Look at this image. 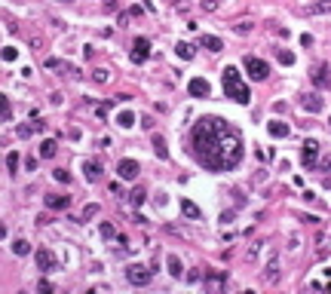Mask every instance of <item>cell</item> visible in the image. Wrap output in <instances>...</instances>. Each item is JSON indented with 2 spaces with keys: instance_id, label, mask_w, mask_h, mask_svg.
<instances>
[{
  "instance_id": "cell-1",
  "label": "cell",
  "mask_w": 331,
  "mask_h": 294,
  "mask_svg": "<svg viewBox=\"0 0 331 294\" xmlns=\"http://www.w3.org/2000/svg\"><path fill=\"white\" fill-rule=\"evenodd\" d=\"M187 147L193 160L209 172H230L243 163V135L221 117H202L193 123Z\"/></svg>"
},
{
  "instance_id": "cell-2",
  "label": "cell",
  "mask_w": 331,
  "mask_h": 294,
  "mask_svg": "<svg viewBox=\"0 0 331 294\" xmlns=\"http://www.w3.org/2000/svg\"><path fill=\"white\" fill-rule=\"evenodd\" d=\"M221 80H224V92H227V98H233L236 105H248V101H252V92H248V86H245V80H243V74H239L233 64H227V67H224Z\"/></svg>"
},
{
  "instance_id": "cell-3",
  "label": "cell",
  "mask_w": 331,
  "mask_h": 294,
  "mask_svg": "<svg viewBox=\"0 0 331 294\" xmlns=\"http://www.w3.org/2000/svg\"><path fill=\"white\" fill-rule=\"evenodd\" d=\"M245 71H248V77H252L255 83H261V80H267V77H270V64L264 59H258V55H248V59H245Z\"/></svg>"
},
{
  "instance_id": "cell-4",
  "label": "cell",
  "mask_w": 331,
  "mask_h": 294,
  "mask_svg": "<svg viewBox=\"0 0 331 294\" xmlns=\"http://www.w3.org/2000/svg\"><path fill=\"white\" fill-rule=\"evenodd\" d=\"M34 261H37V270H40V273H52V270L59 267V261H55V254L49 252V248H37Z\"/></svg>"
},
{
  "instance_id": "cell-5",
  "label": "cell",
  "mask_w": 331,
  "mask_h": 294,
  "mask_svg": "<svg viewBox=\"0 0 331 294\" xmlns=\"http://www.w3.org/2000/svg\"><path fill=\"white\" fill-rule=\"evenodd\" d=\"M316 160H319V141L316 138H307L304 141V150H301V163H304V168H313Z\"/></svg>"
},
{
  "instance_id": "cell-6",
  "label": "cell",
  "mask_w": 331,
  "mask_h": 294,
  "mask_svg": "<svg viewBox=\"0 0 331 294\" xmlns=\"http://www.w3.org/2000/svg\"><path fill=\"white\" fill-rule=\"evenodd\" d=\"M151 276H154V273H151L147 267H141V264H132V267L126 270V279L132 282V285H138V288L147 285V282H151Z\"/></svg>"
},
{
  "instance_id": "cell-7",
  "label": "cell",
  "mask_w": 331,
  "mask_h": 294,
  "mask_svg": "<svg viewBox=\"0 0 331 294\" xmlns=\"http://www.w3.org/2000/svg\"><path fill=\"white\" fill-rule=\"evenodd\" d=\"M147 55H151V40H147V37H135L132 40V62L141 64V62H147Z\"/></svg>"
},
{
  "instance_id": "cell-8",
  "label": "cell",
  "mask_w": 331,
  "mask_h": 294,
  "mask_svg": "<svg viewBox=\"0 0 331 294\" xmlns=\"http://www.w3.org/2000/svg\"><path fill=\"white\" fill-rule=\"evenodd\" d=\"M187 92H190V98H209L212 86H209V80H205V77H193V80L187 83Z\"/></svg>"
},
{
  "instance_id": "cell-9",
  "label": "cell",
  "mask_w": 331,
  "mask_h": 294,
  "mask_svg": "<svg viewBox=\"0 0 331 294\" xmlns=\"http://www.w3.org/2000/svg\"><path fill=\"white\" fill-rule=\"evenodd\" d=\"M138 172H141V166L135 163V160H120V166H117V175L123 181H135V178H138Z\"/></svg>"
},
{
  "instance_id": "cell-10",
  "label": "cell",
  "mask_w": 331,
  "mask_h": 294,
  "mask_svg": "<svg viewBox=\"0 0 331 294\" xmlns=\"http://www.w3.org/2000/svg\"><path fill=\"white\" fill-rule=\"evenodd\" d=\"M313 83H316L319 89H331V67H328V64H316Z\"/></svg>"
},
{
  "instance_id": "cell-11",
  "label": "cell",
  "mask_w": 331,
  "mask_h": 294,
  "mask_svg": "<svg viewBox=\"0 0 331 294\" xmlns=\"http://www.w3.org/2000/svg\"><path fill=\"white\" fill-rule=\"evenodd\" d=\"M71 206V196H59V193H46V209L52 211H65Z\"/></svg>"
},
{
  "instance_id": "cell-12",
  "label": "cell",
  "mask_w": 331,
  "mask_h": 294,
  "mask_svg": "<svg viewBox=\"0 0 331 294\" xmlns=\"http://www.w3.org/2000/svg\"><path fill=\"white\" fill-rule=\"evenodd\" d=\"M301 105H304V110H310V114H319V110H322V98H319V92H307L301 98Z\"/></svg>"
},
{
  "instance_id": "cell-13",
  "label": "cell",
  "mask_w": 331,
  "mask_h": 294,
  "mask_svg": "<svg viewBox=\"0 0 331 294\" xmlns=\"http://www.w3.org/2000/svg\"><path fill=\"white\" fill-rule=\"evenodd\" d=\"M55 153H59V141H55V138L40 141V156H43V160H52Z\"/></svg>"
},
{
  "instance_id": "cell-14",
  "label": "cell",
  "mask_w": 331,
  "mask_h": 294,
  "mask_svg": "<svg viewBox=\"0 0 331 294\" xmlns=\"http://www.w3.org/2000/svg\"><path fill=\"white\" fill-rule=\"evenodd\" d=\"M83 172H86L89 181H98V178H101V163H98V160H86V163H83Z\"/></svg>"
},
{
  "instance_id": "cell-15",
  "label": "cell",
  "mask_w": 331,
  "mask_h": 294,
  "mask_svg": "<svg viewBox=\"0 0 331 294\" xmlns=\"http://www.w3.org/2000/svg\"><path fill=\"white\" fill-rule=\"evenodd\" d=\"M166 267H169V273H172L175 279L184 276V267H181V257H178V254H169V257H166Z\"/></svg>"
},
{
  "instance_id": "cell-16",
  "label": "cell",
  "mask_w": 331,
  "mask_h": 294,
  "mask_svg": "<svg viewBox=\"0 0 331 294\" xmlns=\"http://www.w3.org/2000/svg\"><path fill=\"white\" fill-rule=\"evenodd\" d=\"M267 129H270V135H273V138H285V135H288V123H282V120H273Z\"/></svg>"
},
{
  "instance_id": "cell-17",
  "label": "cell",
  "mask_w": 331,
  "mask_h": 294,
  "mask_svg": "<svg viewBox=\"0 0 331 294\" xmlns=\"http://www.w3.org/2000/svg\"><path fill=\"white\" fill-rule=\"evenodd\" d=\"M199 43H202V49H209V52H221V49H224L221 37H209V34H205V37H202Z\"/></svg>"
},
{
  "instance_id": "cell-18",
  "label": "cell",
  "mask_w": 331,
  "mask_h": 294,
  "mask_svg": "<svg viewBox=\"0 0 331 294\" xmlns=\"http://www.w3.org/2000/svg\"><path fill=\"white\" fill-rule=\"evenodd\" d=\"M178 55H181L184 62H190L193 55H197V46H193V43H178Z\"/></svg>"
},
{
  "instance_id": "cell-19",
  "label": "cell",
  "mask_w": 331,
  "mask_h": 294,
  "mask_svg": "<svg viewBox=\"0 0 331 294\" xmlns=\"http://www.w3.org/2000/svg\"><path fill=\"white\" fill-rule=\"evenodd\" d=\"M144 196H147V193H144V190H141V187H135V190H132V193H129L126 199H129V206H132V209H138V206H141V202H144Z\"/></svg>"
},
{
  "instance_id": "cell-20",
  "label": "cell",
  "mask_w": 331,
  "mask_h": 294,
  "mask_svg": "<svg viewBox=\"0 0 331 294\" xmlns=\"http://www.w3.org/2000/svg\"><path fill=\"white\" fill-rule=\"evenodd\" d=\"M13 252H16L19 257L31 254V242H28V239H16V242H13Z\"/></svg>"
},
{
  "instance_id": "cell-21",
  "label": "cell",
  "mask_w": 331,
  "mask_h": 294,
  "mask_svg": "<svg viewBox=\"0 0 331 294\" xmlns=\"http://www.w3.org/2000/svg\"><path fill=\"white\" fill-rule=\"evenodd\" d=\"M154 153L159 156V160H169V150H166V141H163V138H159V135H156V138H154Z\"/></svg>"
},
{
  "instance_id": "cell-22",
  "label": "cell",
  "mask_w": 331,
  "mask_h": 294,
  "mask_svg": "<svg viewBox=\"0 0 331 294\" xmlns=\"http://www.w3.org/2000/svg\"><path fill=\"white\" fill-rule=\"evenodd\" d=\"M181 211H184V214H187V218H199V214H202V211H199L197 206H193V202H190V199H184V202H181Z\"/></svg>"
},
{
  "instance_id": "cell-23",
  "label": "cell",
  "mask_w": 331,
  "mask_h": 294,
  "mask_svg": "<svg viewBox=\"0 0 331 294\" xmlns=\"http://www.w3.org/2000/svg\"><path fill=\"white\" fill-rule=\"evenodd\" d=\"M117 123L123 129H129V126H135V114H132V110H123V114L117 117Z\"/></svg>"
},
{
  "instance_id": "cell-24",
  "label": "cell",
  "mask_w": 331,
  "mask_h": 294,
  "mask_svg": "<svg viewBox=\"0 0 331 294\" xmlns=\"http://www.w3.org/2000/svg\"><path fill=\"white\" fill-rule=\"evenodd\" d=\"M6 168H9V172H16V168H19V153L16 150L6 153Z\"/></svg>"
},
{
  "instance_id": "cell-25",
  "label": "cell",
  "mask_w": 331,
  "mask_h": 294,
  "mask_svg": "<svg viewBox=\"0 0 331 294\" xmlns=\"http://www.w3.org/2000/svg\"><path fill=\"white\" fill-rule=\"evenodd\" d=\"M9 110H13V107H9V98H6V95H0V120L9 117Z\"/></svg>"
},
{
  "instance_id": "cell-26",
  "label": "cell",
  "mask_w": 331,
  "mask_h": 294,
  "mask_svg": "<svg viewBox=\"0 0 331 294\" xmlns=\"http://www.w3.org/2000/svg\"><path fill=\"white\" fill-rule=\"evenodd\" d=\"M101 236H105V239H113V236H117V230H113L110 224H101Z\"/></svg>"
},
{
  "instance_id": "cell-27",
  "label": "cell",
  "mask_w": 331,
  "mask_h": 294,
  "mask_svg": "<svg viewBox=\"0 0 331 294\" xmlns=\"http://www.w3.org/2000/svg\"><path fill=\"white\" fill-rule=\"evenodd\" d=\"M52 175H55V181H62V184H67V181H71V175H67V172H65V168H55V172H52Z\"/></svg>"
},
{
  "instance_id": "cell-28",
  "label": "cell",
  "mask_w": 331,
  "mask_h": 294,
  "mask_svg": "<svg viewBox=\"0 0 331 294\" xmlns=\"http://www.w3.org/2000/svg\"><path fill=\"white\" fill-rule=\"evenodd\" d=\"M279 62H282V64H294V55H291V52H282V49H279Z\"/></svg>"
},
{
  "instance_id": "cell-29",
  "label": "cell",
  "mask_w": 331,
  "mask_h": 294,
  "mask_svg": "<svg viewBox=\"0 0 331 294\" xmlns=\"http://www.w3.org/2000/svg\"><path fill=\"white\" fill-rule=\"evenodd\" d=\"M95 214H98V206H86V209H83V221H86V218H95Z\"/></svg>"
},
{
  "instance_id": "cell-30",
  "label": "cell",
  "mask_w": 331,
  "mask_h": 294,
  "mask_svg": "<svg viewBox=\"0 0 331 294\" xmlns=\"http://www.w3.org/2000/svg\"><path fill=\"white\" fill-rule=\"evenodd\" d=\"M16 55H19V52H16L13 46H6V49H3V59H6V62H16Z\"/></svg>"
},
{
  "instance_id": "cell-31",
  "label": "cell",
  "mask_w": 331,
  "mask_h": 294,
  "mask_svg": "<svg viewBox=\"0 0 331 294\" xmlns=\"http://www.w3.org/2000/svg\"><path fill=\"white\" fill-rule=\"evenodd\" d=\"M316 9H319V13H331V0H322V3H319Z\"/></svg>"
},
{
  "instance_id": "cell-32",
  "label": "cell",
  "mask_w": 331,
  "mask_h": 294,
  "mask_svg": "<svg viewBox=\"0 0 331 294\" xmlns=\"http://www.w3.org/2000/svg\"><path fill=\"white\" fill-rule=\"evenodd\" d=\"M236 31H239V34H248V31H252V21H243V25H236Z\"/></svg>"
},
{
  "instance_id": "cell-33",
  "label": "cell",
  "mask_w": 331,
  "mask_h": 294,
  "mask_svg": "<svg viewBox=\"0 0 331 294\" xmlns=\"http://www.w3.org/2000/svg\"><path fill=\"white\" fill-rule=\"evenodd\" d=\"M31 132H34V126H19V135H22V138H28Z\"/></svg>"
},
{
  "instance_id": "cell-34",
  "label": "cell",
  "mask_w": 331,
  "mask_h": 294,
  "mask_svg": "<svg viewBox=\"0 0 331 294\" xmlns=\"http://www.w3.org/2000/svg\"><path fill=\"white\" fill-rule=\"evenodd\" d=\"M202 6L205 9H215V0H202Z\"/></svg>"
},
{
  "instance_id": "cell-35",
  "label": "cell",
  "mask_w": 331,
  "mask_h": 294,
  "mask_svg": "<svg viewBox=\"0 0 331 294\" xmlns=\"http://www.w3.org/2000/svg\"><path fill=\"white\" fill-rule=\"evenodd\" d=\"M322 168H325V172H331V160H325V163H322Z\"/></svg>"
}]
</instances>
